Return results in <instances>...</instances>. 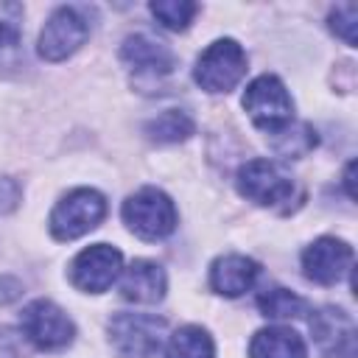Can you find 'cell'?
I'll use <instances>...</instances> for the list:
<instances>
[{
  "instance_id": "cell-14",
  "label": "cell",
  "mask_w": 358,
  "mask_h": 358,
  "mask_svg": "<svg viewBox=\"0 0 358 358\" xmlns=\"http://www.w3.org/2000/svg\"><path fill=\"white\" fill-rule=\"evenodd\" d=\"M120 296L137 305H154L165 296V271L154 260H134L120 280Z\"/></svg>"
},
{
  "instance_id": "cell-13",
  "label": "cell",
  "mask_w": 358,
  "mask_h": 358,
  "mask_svg": "<svg viewBox=\"0 0 358 358\" xmlns=\"http://www.w3.org/2000/svg\"><path fill=\"white\" fill-rule=\"evenodd\" d=\"M260 274V266L243 255H224L210 266V285L221 296H241L246 294Z\"/></svg>"
},
{
  "instance_id": "cell-1",
  "label": "cell",
  "mask_w": 358,
  "mask_h": 358,
  "mask_svg": "<svg viewBox=\"0 0 358 358\" xmlns=\"http://www.w3.org/2000/svg\"><path fill=\"white\" fill-rule=\"evenodd\" d=\"M238 193L260 207H288L291 199L296 196V185L291 179V173L266 157H255L246 159L238 168Z\"/></svg>"
},
{
  "instance_id": "cell-4",
  "label": "cell",
  "mask_w": 358,
  "mask_h": 358,
  "mask_svg": "<svg viewBox=\"0 0 358 358\" xmlns=\"http://www.w3.org/2000/svg\"><path fill=\"white\" fill-rule=\"evenodd\" d=\"M126 227L143 241H162L176 229V207L157 187H140L123 201Z\"/></svg>"
},
{
  "instance_id": "cell-20",
  "label": "cell",
  "mask_w": 358,
  "mask_h": 358,
  "mask_svg": "<svg viewBox=\"0 0 358 358\" xmlns=\"http://www.w3.org/2000/svg\"><path fill=\"white\" fill-rule=\"evenodd\" d=\"M151 14L159 20V25L171 28V31H185L193 17L199 14V3L190 0H157L151 3Z\"/></svg>"
},
{
  "instance_id": "cell-23",
  "label": "cell",
  "mask_w": 358,
  "mask_h": 358,
  "mask_svg": "<svg viewBox=\"0 0 358 358\" xmlns=\"http://www.w3.org/2000/svg\"><path fill=\"white\" fill-rule=\"evenodd\" d=\"M25 347H22V336L14 327L0 324V358H22Z\"/></svg>"
},
{
  "instance_id": "cell-24",
  "label": "cell",
  "mask_w": 358,
  "mask_h": 358,
  "mask_svg": "<svg viewBox=\"0 0 358 358\" xmlns=\"http://www.w3.org/2000/svg\"><path fill=\"white\" fill-rule=\"evenodd\" d=\"M20 201V185L14 179H0V213L14 210Z\"/></svg>"
},
{
  "instance_id": "cell-19",
  "label": "cell",
  "mask_w": 358,
  "mask_h": 358,
  "mask_svg": "<svg viewBox=\"0 0 358 358\" xmlns=\"http://www.w3.org/2000/svg\"><path fill=\"white\" fill-rule=\"evenodd\" d=\"M316 145V131L308 123H288L277 134H271V148L285 159H299Z\"/></svg>"
},
{
  "instance_id": "cell-26",
  "label": "cell",
  "mask_w": 358,
  "mask_h": 358,
  "mask_svg": "<svg viewBox=\"0 0 358 358\" xmlns=\"http://www.w3.org/2000/svg\"><path fill=\"white\" fill-rule=\"evenodd\" d=\"M352 173H355V162H347V171H344V185H347V193H350V199H355V187H352Z\"/></svg>"
},
{
  "instance_id": "cell-16",
  "label": "cell",
  "mask_w": 358,
  "mask_h": 358,
  "mask_svg": "<svg viewBox=\"0 0 358 358\" xmlns=\"http://www.w3.org/2000/svg\"><path fill=\"white\" fill-rule=\"evenodd\" d=\"M143 131H145V137H148L151 143L168 145V143H182V140H187V137L196 131V123H193V117H190L187 112H182V109H165L162 115L151 117V120L143 126Z\"/></svg>"
},
{
  "instance_id": "cell-2",
  "label": "cell",
  "mask_w": 358,
  "mask_h": 358,
  "mask_svg": "<svg viewBox=\"0 0 358 358\" xmlns=\"http://www.w3.org/2000/svg\"><path fill=\"white\" fill-rule=\"evenodd\" d=\"M168 322L151 313H115L109 319V344L120 358H157Z\"/></svg>"
},
{
  "instance_id": "cell-21",
  "label": "cell",
  "mask_w": 358,
  "mask_h": 358,
  "mask_svg": "<svg viewBox=\"0 0 358 358\" xmlns=\"http://www.w3.org/2000/svg\"><path fill=\"white\" fill-rule=\"evenodd\" d=\"M20 36H22V6L0 3V62L17 53Z\"/></svg>"
},
{
  "instance_id": "cell-17",
  "label": "cell",
  "mask_w": 358,
  "mask_h": 358,
  "mask_svg": "<svg viewBox=\"0 0 358 358\" xmlns=\"http://www.w3.org/2000/svg\"><path fill=\"white\" fill-rule=\"evenodd\" d=\"M215 355V347H213V338L204 327L199 324H185L179 327L171 341H168V350H165V358H213Z\"/></svg>"
},
{
  "instance_id": "cell-10",
  "label": "cell",
  "mask_w": 358,
  "mask_h": 358,
  "mask_svg": "<svg viewBox=\"0 0 358 358\" xmlns=\"http://www.w3.org/2000/svg\"><path fill=\"white\" fill-rule=\"evenodd\" d=\"M310 336L324 358H355V322L347 310L333 305L313 310Z\"/></svg>"
},
{
  "instance_id": "cell-18",
  "label": "cell",
  "mask_w": 358,
  "mask_h": 358,
  "mask_svg": "<svg viewBox=\"0 0 358 358\" xmlns=\"http://www.w3.org/2000/svg\"><path fill=\"white\" fill-rule=\"evenodd\" d=\"M257 308L266 319H296L308 310V302L288 288L271 285V288H263L257 294Z\"/></svg>"
},
{
  "instance_id": "cell-25",
  "label": "cell",
  "mask_w": 358,
  "mask_h": 358,
  "mask_svg": "<svg viewBox=\"0 0 358 358\" xmlns=\"http://www.w3.org/2000/svg\"><path fill=\"white\" fill-rule=\"evenodd\" d=\"M22 296V282L17 277H8V274H0V305H8L14 299Z\"/></svg>"
},
{
  "instance_id": "cell-6",
  "label": "cell",
  "mask_w": 358,
  "mask_h": 358,
  "mask_svg": "<svg viewBox=\"0 0 358 358\" xmlns=\"http://www.w3.org/2000/svg\"><path fill=\"white\" fill-rule=\"evenodd\" d=\"M246 76V53L235 39H215L199 56L193 78L207 92H229Z\"/></svg>"
},
{
  "instance_id": "cell-7",
  "label": "cell",
  "mask_w": 358,
  "mask_h": 358,
  "mask_svg": "<svg viewBox=\"0 0 358 358\" xmlns=\"http://www.w3.org/2000/svg\"><path fill=\"white\" fill-rule=\"evenodd\" d=\"M90 36V22L81 14V8L76 6H62L56 8L42 31H39V42H36V53L45 62H62L67 56H73Z\"/></svg>"
},
{
  "instance_id": "cell-11",
  "label": "cell",
  "mask_w": 358,
  "mask_h": 358,
  "mask_svg": "<svg viewBox=\"0 0 358 358\" xmlns=\"http://www.w3.org/2000/svg\"><path fill=\"white\" fill-rule=\"evenodd\" d=\"M302 271L319 285H336L352 271V249L338 238H316L302 252Z\"/></svg>"
},
{
  "instance_id": "cell-8",
  "label": "cell",
  "mask_w": 358,
  "mask_h": 358,
  "mask_svg": "<svg viewBox=\"0 0 358 358\" xmlns=\"http://www.w3.org/2000/svg\"><path fill=\"white\" fill-rule=\"evenodd\" d=\"M20 324H22V336L39 350L67 347L76 336V327H73L70 316L59 305H53L50 299L28 302L20 313Z\"/></svg>"
},
{
  "instance_id": "cell-22",
  "label": "cell",
  "mask_w": 358,
  "mask_h": 358,
  "mask_svg": "<svg viewBox=\"0 0 358 358\" xmlns=\"http://www.w3.org/2000/svg\"><path fill=\"white\" fill-rule=\"evenodd\" d=\"M327 22H330V31H333L344 45L355 48V42H358V36H355V31H358V6H355V3H338V6L330 11Z\"/></svg>"
},
{
  "instance_id": "cell-15",
  "label": "cell",
  "mask_w": 358,
  "mask_h": 358,
  "mask_svg": "<svg viewBox=\"0 0 358 358\" xmlns=\"http://www.w3.org/2000/svg\"><path fill=\"white\" fill-rule=\"evenodd\" d=\"M249 358H308L302 336L291 327H263L249 341Z\"/></svg>"
},
{
  "instance_id": "cell-9",
  "label": "cell",
  "mask_w": 358,
  "mask_h": 358,
  "mask_svg": "<svg viewBox=\"0 0 358 358\" xmlns=\"http://www.w3.org/2000/svg\"><path fill=\"white\" fill-rule=\"evenodd\" d=\"M120 268H123L120 249L109 243H92L84 252H78L76 260L70 263V282L78 291L101 294L120 277Z\"/></svg>"
},
{
  "instance_id": "cell-12",
  "label": "cell",
  "mask_w": 358,
  "mask_h": 358,
  "mask_svg": "<svg viewBox=\"0 0 358 358\" xmlns=\"http://www.w3.org/2000/svg\"><path fill=\"white\" fill-rule=\"evenodd\" d=\"M120 62L137 73V76H145V78H162L168 76L173 67H176V56L173 50L151 36V34H131L123 39L120 45Z\"/></svg>"
},
{
  "instance_id": "cell-3",
  "label": "cell",
  "mask_w": 358,
  "mask_h": 358,
  "mask_svg": "<svg viewBox=\"0 0 358 358\" xmlns=\"http://www.w3.org/2000/svg\"><path fill=\"white\" fill-rule=\"evenodd\" d=\"M243 109L252 123L268 137L294 123V101L277 76H257L243 92Z\"/></svg>"
},
{
  "instance_id": "cell-5",
  "label": "cell",
  "mask_w": 358,
  "mask_h": 358,
  "mask_svg": "<svg viewBox=\"0 0 358 358\" xmlns=\"http://www.w3.org/2000/svg\"><path fill=\"white\" fill-rule=\"evenodd\" d=\"M106 215V199L92 187L70 190L50 213V235L56 241H76L95 229Z\"/></svg>"
}]
</instances>
